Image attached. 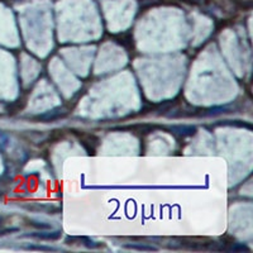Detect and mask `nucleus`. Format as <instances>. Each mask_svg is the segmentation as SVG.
<instances>
[{
	"instance_id": "obj_4",
	"label": "nucleus",
	"mask_w": 253,
	"mask_h": 253,
	"mask_svg": "<svg viewBox=\"0 0 253 253\" xmlns=\"http://www.w3.org/2000/svg\"><path fill=\"white\" fill-rule=\"evenodd\" d=\"M126 248L130 250H138V251H157L156 247H147V246H135V245H126Z\"/></svg>"
},
{
	"instance_id": "obj_1",
	"label": "nucleus",
	"mask_w": 253,
	"mask_h": 253,
	"mask_svg": "<svg viewBox=\"0 0 253 253\" xmlns=\"http://www.w3.org/2000/svg\"><path fill=\"white\" fill-rule=\"evenodd\" d=\"M27 209L32 210V211H41V213H47V214H56L60 211L57 207L51 204H40V203H35V204L27 205Z\"/></svg>"
},
{
	"instance_id": "obj_3",
	"label": "nucleus",
	"mask_w": 253,
	"mask_h": 253,
	"mask_svg": "<svg viewBox=\"0 0 253 253\" xmlns=\"http://www.w3.org/2000/svg\"><path fill=\"white\" fill-rule=\"evenodd\" d=\"M28 224L31 225V227L37 228V229H41V230H51L52 229V225L51 224H48V223H43V221L29 220Z\"/></svg>"
},
{
	"instance_id": "obj_7",
	"label": "nucleus",
	"mask_w": 253,
	"mask_h": 253,
	"mask_svg": "<svg viewBox=\"0 0 253 253\" xmlns=\"http://www.w3.org/2000/svg\"><path fill=\"white\" fill-rule=\"evenodd\" d=\"M3 224V216H0V225Z\"/></svg>"
},
{
	"instance_id": "obj_5",
	"label": "nucleus",
	"mask_w": 253,
	"mask_h": 253,
	"mask_svg": "<svg viewBox=\"0 0 253 253\" xmlns=\"http://www.w3.org/2000/svg\"><path fill=\"white\" fill-rule=\"evenodd\" d=\"M58 117V114L56 112H51V113H46V114L43 115H40V119H42V121H53V119H56Z\"/></svg>"
},
{
	"instance_id": "obj_6",
	"label": "nucleus",
	"mask_w": 253,
	"mask_h": 253,
	"mask_svg": "<svg viewBox=\"0 0 253 253\" xmlns=\"http://www.w3.org/2000/svg\"><path fill=\"white\" fill-rule=\"evenodd\" d=\"M28 250H42V251H56L55 248H51V247H33V246H29L27 247Z\"/></svg>"
},
{
	"instance_id": "obj_2",
	"label": "nucleus",
	"mask_w": 253,
	"mask_h": 253,
	"mask_svg": "<svg viewBox=\"0 0 253 253\" xmlns=\"http://www.w3.org/2000/svg\"><path fill=\"white\" fill-rule=\"evenodd\" d=\"M60 230H55V232H40V233H33L31 234V237L41 239V241H44V239H47V241H55V239H57L58 237H60Z\"/></svg>"
}]
</instances>
